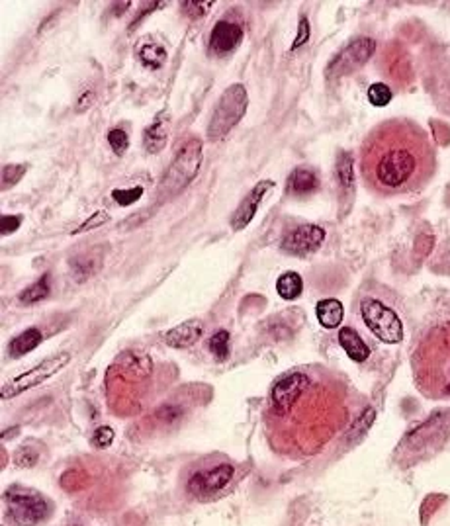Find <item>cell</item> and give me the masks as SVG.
<instances>
[{
  "mask_svg": "<svg viewBox=\"0 0 450 526\" xmlns=\"http://www.w3.org/2000/svg\"><path fill=\"white\" fill-rule=\"evenodd\" d=\"M354 391L323 366L286 372L270 387L262 411L268 446L282 458L306 460L323 452L354 421Z\"/></svg>",
  "mask_w": 450,
  "mask_h": 526,
  "instance_id": "cell-1",
  "label": "cell"
},
{
  "mask_svg": "<svg viewBox=\"0 0 450 526\" xmlns=\"http://www.w3.org/2000/svg\"><path fill=\"white\" fill-rule=\"evenodd\" d=\"M437 173V149L411 120H386L360 147V176L370 192L392 198L425 188Z\"/></svg>",
  "mask_w": 450,
  "mask_h": 526,
  "instance_id": "cell-2",
  "label": "cell"
},
{
  "mask_svg": "<svg viewBox=\"0 0 450 526\" xmlns=\"http://www.w3.org/2000/svg\"><path fill=\"white\" fill-rule=\"evenodd\" d=\"M155 362L149 354L125 350L106 372V403L117 417H137L153 394Z\"/></svg>",
  "mask_w": 450,
  "mask_h": 526,
  "instance_id": "cell-3",
  "label": "cell"
},
{
  "mask_svg": "<svg viewBox=\"0 0 450 526\" xmlns=\"http://www.w3.org/2000/svg\"><path fill=\"white\" fill-rule=\"evenodd\" d=\"M415 387L429 399H450V321L439 323L419 341L413 358Z\"/></svg>",
  "mask_w": 450,
  "mask_h": 526,
  "instance_id": "cell-4",
  "label": "cell"
},
{
  "mask_svg": "<svg viewBox=\"0 0 450 526\" xmlns=\"http://www.w3.org/2000/svg\"><path fill=\"white\" fill-rule=\"evenodd\" d=\"M202 159V141L198 137H192L178 149L175 161L168 165V168L161 178L158 184V198L161 200H171L178 196L188 184H190L196 174L200 173Z\"/></svg>",
  "mask_w": 450,
  "mask_h": 526,
  "instance_id": "cell-5",
  "label": "cell"
},
{
  "mask_svg": "<svg viewBox=\"0 0 450 526\" xmlns=\"http://www.w3.org/2000/svg\"><path fill=\"white\" fill-rule=\"evenodd\" d=\"M233 474V464L227 460L202 462L186 476V493L194 499L216 497L231 484Z\"/></svg>",
  "mask_w": 450,
  "mask_h": 526,
  "instance_id": "cell-6",
  "label": "cell"
},
{
  "mask_svg": "<svg viewBox=\"0 0 450 526\" xmlns=\"http://www.w3.org/2000/svg\"><path fill=\"white\" fill-rule=\"evenodd\" d=\"M249 98H247V91L243 84H233L221 94V98L217 102L212 122L208 127V137L212 141H217L225 137L227 133L239 124L245 110H247Z\"/></svg>",
  "mask_w": 450,
  "mask_h": 526,
  "instance_id": "cell-7",
  "label": "cell"
},
{
  "mask_svg": "<svg viewBox=\"0 0 450 526\" xmlns=\"http://www.w3.org/2000/svg\"><path fill=\"white\" fill-rule=\"evenodd\" d=\"M360 313L370 333H374L382 343L396 345L403 338V323L398 317V313L390 309L388 305H383L382 302L364 299L360 305Z\"/></svg>",
  "mask_w": 450,
  "mask_h": 526,
  "instance_id": "cell-8",
  "label": "cell"
},
{
  "mask_svg": "<svg viewBox=\"0 0 450 526\" xmlns=\"http://www.w3.org/2000/svg\"><path fill=\"white\" fill-rule=\"evenodd\" d=\"M6 509L10 520L16 526H35L50 515V505L34 491L14 487L6 493Z\"/></svg>",
  "mask_w": 450,
  "mask_h": 526,
  "instance_id": "cell-9",
  "label": "cell"
},
{
  "mask_svg": "<svg viewBox=\"0 0 450 526\" xmlns=\"http://www.w3.org/2000/svg\"><path fill=\"white\" fill-rule=\"evenodd\" d=\"M69 362H71V354L63 353V354H55V356H50V358H45L43 362H40L35 368H32L30 372H24L22 376H18L12 382H6L4 386H2V399H12V397H16V395L24 394L28 389H32V387L42 386L43 382H47L50 378H53L57 372H61L65 366H67Z\"/></svg>",
  "mask_w": 450,
  "mask_h": 526,
  "instance_id": "cell-10",
  "label": "cell"
},
{
  "mask_svg": "<svg viewBox=\"0 0 450 526\" xmlns=\"http://www.w3.org/2000/svg\"><path fill=\"white\" fill-rule=\"evenodd\" d=\"M374 42L368 40V38H362V40H357L352 42L342 51L339 57L335 59L333 63L329 65V76H341V74H349L352 73L354 69H360V67L367 63L370 55L374 53Z\"/></svg>",
  "mask_w": 450,
  "mask_h": 526,
  "instance_id": "cell-11",
  "label": "cell"
},
{
  "mask_svg": "<svg viewBox=\"0 0 450 526\" xmlns=\"http://www.w3.org/2000/svg\"><path fill=\"white\" fill-rule=\"evenodd\" d=\"M243 42V28L237 22L221 20L209 33V51L214 55H227L239 47Z\"/></svg>",
  "mask_w": 450,
  "mask_h": 526,
  "instance_id": "cell-12",
  "label": "cell"
},
{
  "mask_svg": "<svg viewBox=\"0 0 450 526\" xmlns=\"http://www.w3.org/2000/svg\"><path fill=\"white\" fill-rule=\"evenodd\" d=\"M325 239V231L317 225H304V227H298L296 231H292L288 237L284 239L282 247L284 251L292 253V255H306V253H311L316 251Z\"/></svg>",
  "mask_w": 450,
  "mask_h": 526,
  "instance_id": "cell-13",
  "label": "cell"
},
{
  "mask_svg": "<svg viewBox=\"0 0 450 526\" xmlns=\"http://www.w3.org/2000/svg\"><path fill=\"white\" fill-rule=\"evenodd\" d=\"M275 184L270 181L267 182H259L255 188L250 190V194L241 202V206L235 210L233 217H231V227L235 231L243 229V227H247L250 223V219L255 217L257 214V210H259L260 202H262V198L267 196V192L272 188Z\"/></svg>",
  "mask_w": 450,
  "mask_h": 526,
  "instance_id": "cell-14",
  "label": "cell"
},
{
  "mask_svg": "<svg viewBox=\"0 0 450 526\" xmlns=\"http://www.w3.org/2000/svg\"><path fill=\"white\" fill-rule=\"evenodd\" d=\"M202 333H204V325H202L200 319L186 321L175 329L168 331L165 335V343L173 348H186V346L194 345L202 337Z\"/></svg>",
  "mask_w": 450,
  "mask_h": 526,
  "instance_id": "cell-15",
  "label": "cell"
},
{
  "mask_svg": "<svg viewBox=\"0 0 450 526\" xmlns=\"http://www.w3.org/2000/svg\"><path fill=\"white\" fill-rule=\"evenodd\" d=\"M319 190V176L311 168H296L288 176V194L306 198Z\"/></svg>",
  "mask_w": 450,
  "mask_h": 526,
  "instance_id": "cell-16",
  "label": "cell"
},
{
  "mask_svg": "<svg viewBox=\"0 0 450 526\" xmlns=\"http://www.w3.org/2000/svg\"><path fill=\"white\" fill-rule=\"evenodd\" d=\"M339 343H341L342 350L347 353L350 360L364 362L370 356V346L364 343V338L360 337L352 327H342L339 333Z\"/></svg>",
  "mask_w": 450,
  "mask_h": 526,
  "instance_id": "cell-17",
  "label": "cell"
},
{
  "mask_svg": "<svg viewBox=\"0 0 450 526\" xmlns=\"http://www.w3.org/2000/svg\"><path fill=\"white\" fill-rule=\"evenodd\" d=\"M317 313V321L325 327V329H335L342 323V317H345V309H342V304L339 299H321L316 307Z\"/></svg>",
  "mask_w": 450,
  "mask_h": 526,
  "instance_id": "cell-18",
  "label": "cell"
},
{
  "mask_svg": "<svg viewBox=\"0 0 450 526\" xmlns=\"http://www.w3.org/2000/svg\"><path fill=\"white\" fill-rule=\"evenodd\" d=\"M167 141H168V120L158 118V120H155V122L145 130L143 143H145V149H147L149 153H158V151L165 149Z\"/></svg>",
  "mask_w": 450,
  "mask_h": 526,
  "instance_id": "cell-19",
  "label": "cell"
},
{
  "mask_svg": "<svg viewBox=\"0 0 450 526\" xmlns=\"http://www.w3.org/2000/svg\"><path fill=\"white\" fill-rule=\"evenodd\" d=\"M43 341V335L40 329H28L24 333H20L16 338H12V343L8 346V353L12 358H20L24 354L32 353L35 346H40Z\"/></svg>",
  "mask_w": 450,
  "mask_h": 526,
  "instance_id": "cell-20",
  "label": "cell"
},
{
  "mask_svg": "<svg viewBox=\"0 0 450 526\" xmlns=\"http://www.w3.org/2000/svg\"><path fill=\"white\" fill-rule=\"evenodd\" d=\"M301 290H304V280L298 272H286L282 274L278 282H276V292H278V296L284 297V299H288V302H292L296 297L300 296Z\"/></svg>",
  "mask_w": 450,
  "mask_h": 526,
  "instance_id": "cell-21",
  "label": "cell"
},
{
  "mask_svg": "<svg viewBox=\"0 0 450 526\" xmlns=\"http://www.w3.org/2000/svg\"><path fill=\"white\" fill-rule=\"evenodd\" d=\"M137 55H139V59H142L143 65L151 67V69H157V67H161L163 63H165V59H167V51L163 50L158 43L145 42L142 47L137 50Z\"/></svg>",
  "mask_w": 450,
  "mask_h": 526,
  "instance_id": "cell-22",
  "label": "cell"
},
{
  "mask_svg": "<svg viewBox=\"0 0 450 526\" xmlns=\"http://www.w3.org/2000/svg\"><path fill=\"white\" fill-rule=\"evenodd\" d=\"M50 294V276L45 274L42 278L38 280L35 284H32L30 288H25L22 294H20V302L22 304H38L45 299Z\"/></svg>",
  "mask_w": 450,
  "mask_h": 526,
  "instance_id": "cell-23",
  "label": "cell"
},
{
  "mask_svg": "<svg viewBox=\"0 0 450 526\" xmlns=\"http://www.w3.org/2000/svg\"><path fill=\"white\" fill-rule=\"evenodd\" d=\"M392 96H393L392 88L383 83H376L368 88V100H370V104H374V106H378V108L390 104Z\"/></svg>",
  "mask_w": 450,
  "mask_h": 526,
  "instance_id": "cell-24",
  "label": "cell"
},
{
  "mask_svg": "<svg viewBox=\"0 0 450 526\" xmlns=\"http://www.w3.org/2000/svg\"><path fill=\"white\" fill-rule=\"evenodd\" d=\"M28 171V165H6L2 166V190H8L14 186Z\"/></svg>",
  "mask_w": 450,
  "mask_h": 526,
  "instance_id": "cell-25",
  "label": "cell"
},
{
  "mask_svg": "<svg viewBox=\"0 0 450 526\" xmlns=\"http://www.w3.org/2000/svg\"><path fill=\"white\" fill-rule=\"evenodd\" d=\"M209 350L216 354L217 358H225L229 354V333L217 331L216 335L209 338Z\"/></svg>",
  "mask_w": 450,
  "mask_h": 526,
  "instance_id": "cell-26",
  "label": "cell"
},
{
  "mask_svg": "<svg viewBox=\"0 0 450 526\" xmlns=\"http://www.w3.org/2000/svg\"><path fill=\"white\" fill-rule=\"evenodd\" d=\"M108 143L110 147H112V151H114L116 155L122 156L125 151H127V147H129V135H127L124 130L116 127V130H112V132L108 133Z\"/></svg>",
  "mask_w": 450,
  "mask_h": 526,
  "instance_id": "cell-27",
  "label": "cell"
},
{
  "mask_svg": "<svg viewBox=\"0 0 450 526\" xmlns=\"http://www.w3.org/2000/svg\"><path fill=\"white\" fill-rule=\"evenodd\" d=\"M142 196H143L142 186H134V188L127 190H114V192H112V198L116 200L120 206H132V204H135Z\"/></svg>",
  "mask_w": 450,
  "mask_h": 526,
  "instance_id": "cell-28",
  "label": "cell"
},
{
  "mask_svg": "<svg viewBox=\"0 0 450 526\" xmlns=\"http://www.w3.org/2000/svg\"><path fill=\"white\" fill-rule=\"evenodd\" d=\"M112 440H114V430L110 427H100L92 436V442L96 448H108Z\"/></svg>",
  "mask_w": 450,
  "mask_h": 526,
  "instance_id": "cell-29",
  "label": "cell"
},
{
  "mask_svg": "<svg viewBox=\"0 0 450 526\" xmlns=\"http://www.w3.org/2000/svg\"><path fill=\"white\" fill-rule=\"evenodd\" d=\"M183 8L188 16L200 18L208 12V8H212V2H192L190 0V2H184Z\"/></svg>",
  "mask_w": 450,
  "mask_h": 526,
  "instance_id": "cell-30",
  "label": "cell"
},
{
  "mask_svg": "<svg viewBox=\"0 0 450 526\" xmlns=\"http://www.w3.org/2000/svg\"><path fill=\"white\" fill-rule=\"evenodd\" d=\"M22 223V217L20 215H2L0 217V229H2V235H10L20 227Z\"/></svg>",
  "mask_w": 450,
  "mask_h": 526,
  "instance_id": "cell-31",
  "label": "cell"
},
{
  "mask_svg": "<svg viewBox=\"0 0 450 526\" xmlns=\"http://www.w3.org/2000/svg\"><path fill=\"white\" fill-rule=\"evenodd\" d=\"M108 222V214L106 212H98V214H94L92 217H88L86 222L76 229V233H84V231H88V229H94V227H100L102 223H106Z\"/></svg>",
  "mask_w": 450,
  "mask_h": 526,
  "instance_id": "cell-32",
  "label": "cell"
},
{
  "mask_svg": "<svg viewBox=\"0 0 450 526\" xmlns=\"http://www.w3.org/2000/svg\"><path fill=\"white\" fill-rule=\"evenodd\" d=\"M94 98H96V96H94V92H92V91L83 92V96H81V98L76 100V106H75L76 112H79V114H83V112H86V110H88V108H91L92 104H94Z\"/></svg>",
  "mask_w": 450,
  "mask_h": 526,
  "instance_id": "cell-33",
  "label": "cell"
},
{
  "mask_svg": "<svg viewBox=\"0 0 450 526\" xmlns=\"http://www.w3.org/2000/svg\"><path fill=\"white\" fill-rule=\"evenodd\" d=\"M308 38H309L308 20H306V18H304V20H301V24H300V35H298V38H296V42H294V50H296V47H300L301 43L306 42V40H308Z\"/></svg>",
  "mask_w": 450,
  "mask_h": 526,
  "instance_id": "cell-34",
  "label": "cell"
},
{
  "mask_svg": "<svg viewBox=\"0 0 450 526\" xmlns=\"http://www.w3.org/2000/svg\"><path fill=\"white\" fill-rule=\"evenodd\" d=\"M75 526H79V525H75Z\"/></svg>",
  "mask_w": 450,
  "mask_h": 526,
  "instance_id": "cell-35",
  "label": "cell"
}]
</instances>
